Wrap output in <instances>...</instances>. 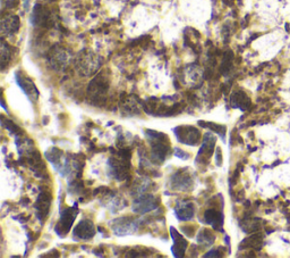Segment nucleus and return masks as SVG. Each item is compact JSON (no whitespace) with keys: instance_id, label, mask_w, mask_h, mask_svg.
Here are the masks:
<instances>
[{"instance_id":"obj_1","label":"nucleus","mask_w":290,"mask_h":258,"mask_svg":"<svg viewBox=\"0 0 290 258\" xmlns=\"http://www.w3.org/2000/svg\"><path fill=\"white\" fill-rule=\"evenodd\" d=\"M145 137L151 147V160L156 164H162L171 154L169 138L166 133H161L153 130H146Z\"/></svg>"},{"instance_id":"obj_2","label":"nucleus","mask_w":290,"mask_h":258,"mask_svg":"<svg viewBox=\"0 0 290 258\" xmlns=\"http://www.w3.org/2000/svg\"><path fill=\"white\" fill-rule=\"evenodd\" d=\"M110 88V78L107 71L99 73L87 86V98L93 105L100 106L107 100Z\"/></svg>"},{"instance_id":"obj_3","label":"nucleus","mask_w":290,"mask_h":258,"mask_svg":"<svg viewBox=\"0 0 290 258\" xmlns=\"http://www.w3.org/2000/svg\"><path fill=\"white\" fill-rule=\"evenodd\" d=\"M130 157H128L124 153H118L117 156H111L108 160V169L111 177L117 181H123L128 176L130 169L129 163Z\"/></svg>"},{"instance_id":"obj_4","label":"nucleus","mask_w":290,"mask_h":258,"mask_svg":"<svg viewBox=\"0 0 290 258\" xmlns=\"http://www.w3.org/2000/svg\"><path fill=\"white\" fill-rule=\"evenodd\" d=\"M75 66L81 75L90 76L99 71L101 68V59L92 52H83L77 56Z\"/></svg>"},{"instance_id":"obj_5","label":"nucleus","mask_w":290,"mask_h":258,"mask_svg":"<svg viewBox=\"0 0 290 258\" xmlns=\"http://www.w3.org/2000/svg\"><path fill=\"white\" fill-rule=\"evenodd\" d=\"M140 226V220L133 216H123L114 219L110 222V227L118 237L130 236L137 232Z\"/></svg>"},{"instance_id":"obj_6","label":"nucleus","mask_w":290,"mask_h":258,"mask_svg":"<svg viewBox=\"0 0 290 258\" xmlns=\"http://www.w3.org/2000/svg\"><path fill=\"white\" fill-rule=\"evenodd\" d=\"M174 133L177 140L187 146H197L201 141L200 130L194 126L180 125L174 129Z\"/></svg>"},{"instance_id":"obj_7","label":"nucleus","mask_w":290,"mask_h":258,"mask_svg":"<svg viewBox=\"0 0 290 258\" xmlns=\"http://www.w3.org/2000/svg\"><path fill=\"white\" fill-rule=\"evenodd\" d=\"M72 56L65 48L62 47H53L48 53V62L56 71H63L69 65Z\"/></svg>"},{"instance_id":"obj_8","label":"nucleus","mask_w":290,"mask_h":258,"mask_svg":"<svg viewBox=\"0 0 290 258\" xmlns=\"http://www.w3.org/2000/svg\"><path fill=\"white\" fill-rule=\"evenodd\" d=\"M159 206V199L151 193H143L137 196L133 203V210L136 214H146L152 212Z\"/></svg>"},{"instance_id":"obj_9","label":"nucleus","mask_w":290,"mask_h":258,"mask_svg":"<svg viewBox=\"0 0 290 258\" xmlns=\"http://www.w3.org/2000/svg\"><path fill=\"white\" fill-rule=\"evenodd\" d=\"M194 184L193 176L185 170H179L170 177L169 186L175 191H188L192 190Z\"/></svg>"},{"instance_id":"obj_10","label":"nucleus","mask_w":290,"mask_h":258,"mask_svg":"<svg viewBox=\"0 0 290 258\" xmlns=\"http://www.w3.org/2000/svg\"><path fill=\"white\" fill-rule=\"evenodd\" d=\"M15 78H16V83H17V86L22 89V91L25 93L30 102L33 103L38 102L39 90L34 85V82H33L29 76H26L24 73L21 71L16 72Z\"/></svg>"},{"instance_id":"obj_11","label":"nucleus","mask_w":290,"mask_h":258,"mask_svg":"<svg viewBox=\"0 0 290 258\" xmlns=\"http://www.w3.org/2000/svg\"><path fill=\"white\" fill-rule=\"evenodd\" d=\"M77 214H79V209H77L76 206L68 207V208L64 210L62 213V216H60L59 219V222L56 226V232L58 233L59 236H66V234L69 232Z\"/></svg>"},{"instance_id":"obj_12","label":"nucleus","mask_w":290,"mask_h":258,"mask_svg":"<svg viewBox=\"0 0 290 258\" xmlns=\"http://www.w3.org/2000/svg\"><path fill=\"white\" fill-rule=\"evenodd\" d=\"M31 22L34 26H42V28H50L53 24L51 13L41 4H36L33 8Z\"/></svg>"},{"instance_id":"obj_13","label":"nucleus","mask_w":290,"mask_h":258,"mask_svg":"<svg viewBox=\"0 0 290 258\" xmlns=\"http://www.w3.org/2000/svg\"><path fill=\"white\" fill-rule=\"evenodd\" d=\"M101 198H102V200H101L102 205L109 209L111 213L119 212V210L124 209L127 205L124 197H121L119 193L113 192V191H107Z\"/></svg>"},{"instance_id":"obj_14","label":"nucleus","mask_w":290,"mask_h":258,"mask_svg":"<svg viewBox=\"0 0 290 258\" xmlns=\"http://www.w3.org/2000/svg\"><path fill=\"white\" fill-rule=\"evenodd\" d=\"M214 147H215V138L212 135H210V133H207V135L204 136L203 143H202L200 152H198L196 162L207 165L209 160H210V158L212 157V154H213Z\"/></svg>"},{"instance_id":"obj_15","label":"nucleus","mask_w":290,"mask_h":258,"mask_svg":"<svg viewBox=\"0 0 290 258\" xmlns=\"http://www.w3.org/2000/svg\"><path fill=\"white\" fill-rule=\"evenodd\" d=\"M50 206H51V195L48 191H43L38 196V199H36L35 203L36 216L41 222H45L47 217H48Z\"/></svg>"},{"instance_id":"obj_16","label":"nucleus","mask_w":290,"mask_h":258,"mask_svg":"<svg viewBox=\"0 0 290 258\" xmlns=\"http://www.w3.org/2000/svg\"><path fill=\"white\" fill-rule=\"evenodd\" d=\"M96 234V227L92 221L83 220L73 230V236L80 240H90Z\"/></svg>"},{"instance_id":"obj_17","label":"nucleus","mask_w":290,"mask_h":258,"mask_svg":"<svg viewBox=\"0 0 290 258\" xmlns=\"http://www.w3.org/2000/svg\"><path fill=\"white\" fill-rule=\"evenodd\" d=\"M204 222L213 227L214 230L222 231L224 225V214L221 208L210 207L204 212Z\"/></svg>"},{"instance_id":"obj_18","label":"nucleus","mask_w":290,"mask_h":258,"mask_svg":"<svg viewBox=\"0 0 290 258\" xmlns=\"http://www.w3.org/2000/svg\"><path fill=\"white\" fill-rule=\"evenodd\" d=\"M175 213L178 220L184 221H191L195 215V206L194 204L190 200H179L175 207Z\"/></svg>"},{"instance_id":"obj_19","label":"nucleus","mask_w":290,"mask_h":258,"mask_svg":"<svg viewBox=\"0 0 290 258\" xmlns=\"http://www.w3.org/2000/svg\"><path fill=\"white\" fill-rule=\"evenodd\" d=\"M19 26H21V19L17 15H5L1 18V33L2 35H13L16 32H18Z\"/></svg>"},{"instance_id":"obj_20","label":"nucleus","mask_w":290,"mask_h":258,"mask_svg":"<svg viewBox=\"0 0 290 258\" xmlns=\"http://www.w3.org/2000/svg\"><path fill=\"white\" fill-rule=\"evenodd\" d=\"M170 233H171V238L174 240V244L171 250H173V254L175 257H183L185 253H186V249L188 247L187 241L184 239L183 236L177 232L176 229L171 227L170 229Z\"/></svg>"},{"instance_id":"obj_21","label":"nucleus","mask_w":290,"mask_h":258,"mask_svg":"<svg viewBox=\"0 0 290 258\" xmlns=\"http://www.w3.org/2000/svg\"><path fill=\"white\" fill-rule=\"evenodd\" d=\"M231 106L234 108H241L242 110L247 109L251 106V99L244 91H236L231 96Z\"/></svg>"},{"instance_id":"obj_22","label":"nucleus","mask_w":290,"mask_h":258,"mask_svg":"<svg viewBox=\"0 0 290 258\" xmlns=\"http://www.w3.org/2000/svg\"><path fill=\"white\" fill-rule=\"evenodd\" d=\"M215 241V234L211 229H208V227H202V229L198 231L197 234V242L198 244H202L204 247L212 246Z\"/></svg>"},{"instance_id":"obj_23","label":"nucleus","mask_w":290,"mask_h":258,"mask_svg":"<svg viewBox=\"0 0 290 258\" xmlns=\"http://www.w3.org/2000/svg\"><path fill=\"white\" fill-rule=\"evenodd\" d=\"M13 55H14V52H13V49L11 48V46H8L7 43L2 40L1 41V69L2 71H4V69L9 65V63L12 62Z\"/></svg>"},{"instance_id":"obj_24","label":"nucleus","mask_w":290,"mask_h":258,"mask_svg":"<svg viewBox=\"0 0 290 258\" xmlns=\"http://www.w3.org/2000/svg\"><path fill=\"white\" fill-rule=\"evenodd\" d=\"M201 76H202V71L201 69L196 65L188 66L186 71H185V79H186V81H192V83L197 82L198 80L201 79Z\"/></svg>"},{"instance_id":"obj_25","label":"nucleus","mask_w":290,"mask_h":258,"mask_svg":"<svg viewBox=\"0 0 290 258\" xmlns=\"http://www.w3.org/2000/svg\"><path fill=\"white\" fill-rule=\"evenodd\" d=\"M232 59H234L232 52H228L225 53L224 58H222V62H221V66H220V71L222 74H228V73L230 72V69L232 68Z\"/></svg>"},{"instance_id":"obj_26","label":"nucleus","mask_w":290,"mask_h":258,"mask_svg":"<svg viewBox=\"0 0 290 258\" xmlns=\"http://www.w3.org/2000/svg\"><path fill=\"white\" fill-rule=\"evenodd\" d=\"M261 242L262 237L258 236V234H254V236H251L246 240L242 241L241 248H258Z\"/></svg>"},{"instance_id":"obj_27","label":"nucleus","mask_w":290,"mask_h":258,"mask_svg":"<svg viewBox=\"0 0 290 258\" xmlns=\"http://www.w3.org/2000/svg\"><path fill=\"white\" fill-rule=\"evenodd\" d=\"M123 109L126 110L127 114H138L140 113V107L137 103H135L131 98H127L123 103Z\"/></svg>"},{"instance_id":"obj_28","label":"nucleus","mask_w":290,"mask_h":258,"mask_svg":"<svg viewBox=\"0 0 290 258\" xmlns=\"http://www.w3.org/2000/svg\"><path fill=\"white\" fill-rule=\"evenodd\" d=\"M204 123L205 125L203 124H201L203 127H208V129L212 130V131H214L215 133H218L219 136H221L222 138L225 137V133H226V127L224 125H219V124H214V123H211V122H202Z\"/></svg>"},{"instance_id":"obj_29","label":"nucleus","mask_w":290,"mask_h":258,"mask_svg":"<svg viewBox=\"0 0 290 258\" xmlns=\"http://www.w3.org/2000/svg\"><path fill=\"white\" fill-rule=\"evenodd\" d=\"M18 0H1V8L4 9H12L17 5Z\"/></svg>"},{"instance_id":"obj_30","label":"nucleus","mask_w":290,"mask_h":258,"mask_svg":"<svg viewBox=\"0 0 290 258\" xmlns=\"http://www.w3.org/2000/svg\"><path fill=\"white\" fill-rule=\"evenodd\" d=\"M204 256L205 257H221V256H224V254L221 253V248H217V249L210 250L208 254H205Z\"/></svg>"},{"instance_id":"obj_31","label":"nucleus","mask_w":290,"mask_h":258,"mask_svg":"<svg viewBox=\"0 0 290 258\" xmlns=\"http://www.w3.org/2000/svg\"><path fill=\"white\" fill-rule=\"evenodd\" d=\"M7 122H8V125H5V124H4V126L7 127V130L9 132H11V133H17L19 131V127H17V125H15V124L13 123L12 120H8Z\"/></svg>"},{"instance_id":"obj_32","label":"nucleus","mask_w":290,"mask_h":258,"mask_svg":"<svg viewBox=\"0 0 290 258\" xmlns=\"http://www.w3.org/2000/svg\"><path fill=\"white\" fill-rule=\"evenodd\" d=\"M181 231H183L184 234H186L187 237H193L194 232H195V227L192 226V229H191V225H185L181 227Z\"/></svg>"},{"instance_id":"obj_33","label":"nucleus","mask_w":290,"mask_h":258,"mask_svg":"<svg viewBox=\"0 0 290 258\" xmlns=\"http://www.w3.org/2000/svg\"><path fill=\"white\" fill-rule=\"evenodd\" d=\"M175 155H176L177 157H179V158H181V159H188V158H191V156L188 155V154H185L186 152H184V150H180L179 148H176L175 149Z\"/></svg>"},{"instance_id":"obj_34","label":"nucleus","mask_w":290,"mask_h":258,"mask_svg":"<svg viewBox=\"0 0 290 258\" xmlns=\"http://www.w3.org/2000/svg\"><path fill=\"white\" fill-rule=\"evenodd\" d=\"M222 164V154H221V149L217 148V165L220 166Z\"/></svg>"},{"instance_id":"obj_35","label":"nucleus","mask_w":290,"mask_h":258,"mask_svg":"<svg viewBox=\"0 0 290 258\" xmlns=\"http://www.w3.org/2000/svg\"><path fill=\"white\" fill-rule=\"evenodd\" d=\"M29 2H30V0H24V6H25V8H28V7H29Z\"/></svg>"}]
</instances>
